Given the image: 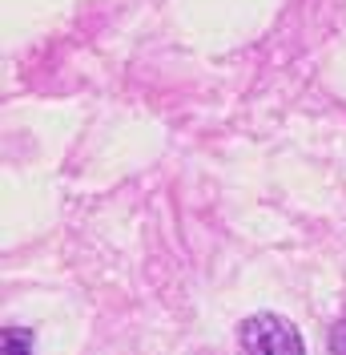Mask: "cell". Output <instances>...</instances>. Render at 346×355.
Listing matches in <instances>:
<instances>
[{
	"label": "cell",
	"mask_w": 346,
	"mask_h": 355,
	"mask_svg": "<svg viewBox=\"0 0 346 355\" xmlns=\"http://www.w3.org/2000/svg\"><path fill=\"white\" fill-rule=\"evenodd\" d=\"M246 355H302V335L282 315H254L242 323Z\"/></svg>",
	"instance_id": "obj_1"
},
{
	"label": "cell",
	"mask_w": 346,
	"mask_h": 355,
	"mask_svg": "<svg viewBox=\"0 0 346 355\" xmlns=\"http://www.w3.org/2000/svg\"><path fill=\"white\" fill-rule=\"evenodd\" d=\"M0 355H33V339H28V331H4V352Z\"/></svg>",
	"instance_id": "obj_2"
},
{
	"label": "cell",
	"mask_w": 346,
	"mask_h": 355,
	"mask_svg": "<svg viewBox=\"0 0 346 355\" xmlns=\"http://www.w3.org/2000/svg\"><path fill=\"white\" fill-rule=\"evenodd\" d=\"M334 355H346V323L334 331Z\"/></svg>",
	"instance_id": "obj_3"
}]
</instances>
